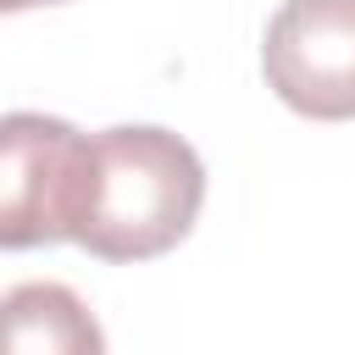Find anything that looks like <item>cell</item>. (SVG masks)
I'll return each mask as SVG.
<instances>
[{
  "instance_id": "277c9868",
  "label": "cell",
  "mask_w": 355,
  "mask_h": 355,
  "mask_svg": "<svg viewBox=\"0 0 355 355\" xmlns=\"http://www.w3.org/2000/svg\"><path fill=\"white\" fill-rule=\"evenodd\" d=\"M0 355H105V333L78 288L17 283L0 294Z\"/></svg>"
},
{
  "instance_id": "6da1fadb",
  "label": "cell",
  "mask_w": 355,
  "mask_h": 355,
  "mask_svg": "<svg viewBox=\"0 0 355 355\" xmlns=\"http://www.w3.org/2000/svg\"><path fill=\"white\" fill-rule=\"evenodd\" d=\"M205 205V166L172 128H105L89 139V183L72 244L94 261H155L189 239Z\"/></svg>"
},
{
  "instance_id": "3957f363",
  "label": "cell",
  "mask_w": 355,
  "mask_h": 355,
  "mask_svg": "<svg viewBox=\"0 0 355 355\" xmlns=\"http://www.w3.org/2000/svg\"><path fill=\"white\" fill-rule=\"evenodd\" d=\"M266 89L311 116L349 122L355 116V0H283L261 39Z\"/></svg>"
},
{
  "instance_id": "5b68a950",
  "label": "cell",
  "mask_w": 355,
  "mask_h": 355,
  "mask_svg": "<svg viewBox=\"0 0 355 355\" xmlns=\"http://www.w3.org/2000/svg\"><path fill=\"white\" fill-rule=\"evenodd\" d=\"M33 6H67V0H0V17H11V11H33Z\"/></svg>"
},
{
  "instance_id": "7a4b0ae2",
  "label": "cell",
  "mask_w": 355,
  "mask_h": 355,
  "mask_svg": "<svg viewBox=\"0 0 355 355\" xmlns=\"http://www.w3.org/2000/svg\"><path fill=\"white\" fill-rule=\"evenodd\" d=\"M89 133L44 111L0 116V250L67 244L83 211Z\"/></svg>"
}]
</instances>
